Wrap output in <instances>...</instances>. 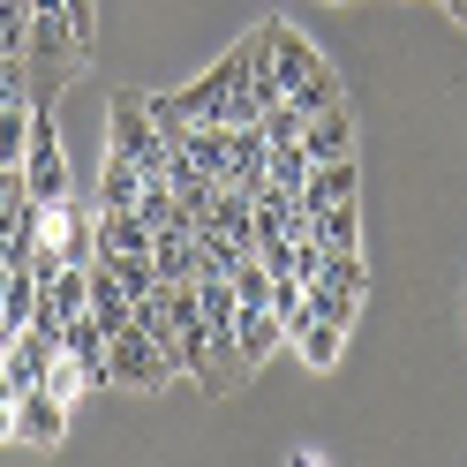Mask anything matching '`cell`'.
<instances>
[{"label":"cell","instance_id":"1","mask_svg":"<svg viewBox=\"0 0 467 467\" xmlns=\"http://www.w3.org/2000/svg\"><path fill=\"white\" fill-rule=\"evenodd\" d=\"M173 377V347L166 339H151V332H113L106 339V385H129V392H159Z\"/></svg>","mask_w":467,"mask_h":467},{"label":"cell","instance_id":"2","mask_svg":"<svg viewBox=\"0 0 467 467\" xmlns=\"http://www.w3.org/2000/svg\"><path fill=\"white\" fill-rule=\"evenodd\" d=\"M113 143H106V151H121V159H136L143 166V182H166V173H173V143L159 136V121H151V113H143V99H113Z\"/></svg>","mask_w":467,"mask_h":467},{"label":"cell","instance_id":"3","mask_svg":"<svg viewBox=\"0 0 467 467\" xmlns=\"http://www.w3.org/2000/svg\"><path fill=\"white\" fill-rule=\"evenodd\" d=\"M46 249L61 256V265H91L99 256V203H83L76 189L61 196V203H46Z\"/></svg>","mask_w":467,"mask_h":467},{"label":"cell","instance_id":"4","mask_svg":"<svg viewBox=\"0 0 467 467\" xmlns=\"http://www.w3.org/2000/svg\"><path fill=\"white\" fill-rule=\"evenodd\" d=\"M23 196H31V203H61L68 196V151H61V136H53V113L46 106L31 121V151H23Z\"/></svg>","mask_w":467,"mask_h":467},{"label":"cell","instance_id":"5","mask_svg":"<svg viewBox=\"0 0 467 467\" xmlns=\"http://www.w3.org/2000/svg\"><path fill=\"white\" fill-rule=\"evenodd\" d=\"M272 76H279V91L295 99L302 83H317V76H325V53H317V46L295 31V23H272Z\"/></svg>","mask_w":467,"mask_h":467},{"label":"cell","instance_id":"6","mask_svg":"<svg viewBox=\"0 0 467 467\" xmlns=\"http://www.w3.org/2000/svg\"><path fill=\"white\" fill-rule=\"evenodd\" d=\"M53 355H61V332H38V325H23V332H16V347H8V362H0L8 392H38Z\"/></svg>","mask_w":467,"mask_h":467},{"label":"cell","instance_id":"7","mask_svg":"<svg viewBox=\"0 0 467 467\" xmlns=\"http://www.w3.org/2000/svg\"><path fill=\"white\" fill-rule=\"evenodd\" d=\"M8 437H23V445H61V437H68V400H53L46 385L38 392H16V430Z\"/></svg>","mask_w":467,"mask_h":467},{"label":"cell","instance_id":"8","mask_svg":"<svg viewBox=\"0 0 467 467\" xmlns=\"http://www.w3.org/2000/svg\"><path fill=\"white\" fill-rule=\"evenodd\" d=\"M302 151L309 166H325V159H355V106H325V113H309V129H302Z\"/></svg>","mask_w":467,"mask_h":467},{"label":"cell","instance_id":"9","mask_svg":"<svg viewBox=\"0 0 467 467\" xmlns=\"http://www.w3.org/2000/svg\"><path fill=\"white\" fill-rule=\"evenodd\" d=\"M355 189H362L355 159H325V166H309V182H302V212H332V203H355Z\"/></svg>","mask_w":467,"mask_h":467},{"label":"cell","instance_id":"10","mask_svg":"<svg viewBox=\"0 0 467 467\" xmlns=\"http://www.w3.org/2000/svg\"><path fill=\"white\" fill-rule=\"evenodd\" d=\"M279 347H286V325H279V317H272V309H242V325H234V362L256 369V362H272Z\"/></svg>","mask_w":467,"mask_h":467},{"label":"cell","instance_id":"11","mask_svg":"<svg viewBox=\"0 0 467 467\" xmlns=\"http://www.w3.org/2000/svg\"><path fill=\"white\" fill-rule=\"evenodd\" d=\"M136 196H143V166L136 159H121V151H106V166H99V212H136Z\"/></svg>","mask_w":467,"mask_h":467},{"label":"cell","instance_id":"12","mask_svg":"<svg viewBox=\"0 0 467 467\" xmlns=\"http://www.w3.org/2000/svg\"><path fill=\"white\" fill-rule=\"evenodd\" d=\"M106 256H151V226L136 212H99V256L91 265H106Z\"/></svg>","mask_w":467,"mask_h":467},{"label":"cell","instance_id":"13","mask_svg":"<svg viewBox=\"0 0 467 467\" xmlns=\"http://www.w3.org/2000/svg\"><path fill=\"white\" fill-rule=\"evenodd\" d=\"M151 272L159 286H196V234H151Z\"/></svg>","mask_w":467,"mask_h":467},{"label":"cell","instance_id":"14","mask_svg":"<svg viewBox=\"0 0 467 467\" xmlns=\"http://www.w3.org/2000/svg\"><path fill=\"white\" fill-rule=\"evenodd\" d=\"M286 347H295L309 369H339V355H347V325H332V317H309V325L286 339Z\"/></svg>","mask_w":467,"mask_h":467},{"label":"cell","instance_id":"15","mask_svg":"<svg viewBox=\"0 0 467 467\" xmlns=\"http://www.w3.org/2000/svg\"><path fill=\"white\" fill-rule=\"evenodd\" d=\"M91 325H99L106 339L136 325V302H129V295H121V286H113V279H106L99 265H91Z\"/></svg>","mask_w":467,"mask_h":467},{"label":"cell","instance_id":"16","mask_svg":"<svg viewBox=\"0 0 467 467\" xmlns=\"http://www.w3.org/2000/svg\"><path fill=\"white\" fill-rule=\"evenodd\" d=\"M309 242H317V249H362V212H355V203L309 212Z\"/></svg>","mask_w":467,"mask_h":467},{"label":"cell","instance_id":"17","mask_svg":"<svg viewBox=\"0 0 467 467\" xmlns=\"http://www.w3.org/2000/svg\"><path fill=\"white\" fill-rule=\"evenodd\" d=\"M309 286H332V295L362 302L369 295V272H362V249H325V272H317Z\"/></svg>","mask_w":467,"mask_h":467},{"label":"cell","instance_id":"18","mask_svg":"<svg viewBox=\"0 0 467 467\" xmlns=\"http://www.w3.org/2000/svg\"><path fill=\"white\" fill-rule=\"evenodd\" d=\"M61 355H76L83 369H91V385H106V332L91 325V317H68L61 325Z\"/></svg>","mask_w":467,"mask_h":467},{"label":"cell","instance_id":"19","mask_svg":"<svg viewBox=\"0 0 467 467\" xmlns=\"http://www.w3.org/2000/svg\"><path fill=\"white\" fill-rule=\"evenodd\" d=\"M31 121H38L31 99H8V106H0V166H23V151H31Z\"/></svg>","mask_w":467,"mask_h":467},{"label":"cell","instance_id":"20","mask_svg":"<svg viewBox=\"0 0 467 467\" xmlns=\"http://www.w3.org/2000/svg\"><path fill=\"white\" fill-rule=\"evenodd\" d=\"M0 317H8L16 332L38 317V272H31V265H16V272H8V286H0Z\"/></svg>","mask_w":467,"mask_h":467},{"label":"cell","instance_id":"21","mask_svg":"<svg viewBox=\"0 0 467 467\" xmlns=\"http://www.w3.org/2000/svg\"><path fill=\"white\" fill-rule=\"evenodd\" d=\"M256 129H265V151H295V143H302V129H309V113L302 106H265V121H256Z\"/></svg>","mask_w":467,"mask_h":467},{"label":"cell","instance_id":"22","mask_svg":"<svg viewBox=\"0 0 467 467\" xmlns=\"http://www.w3.org/2000/svg\"><path fill=\"white\" fill-rule=\"evenodd\" d=\"M99 272H106L113 286H121L129 302H143V295H151V286H159V272H151V256H106Z\"/></svg>","mask_w":467,"mask_h":467},{"label":"cell","instance_id":"23","mask_svg":"<svg viewBox=\"0 0 467 467\" xmlns=\"http://www.w3.org/2000/svg\"><path fill=\"white\" fill-rule=\"evenodd\" d=\"M272 317L286 325V339H295L309 317H317V309H309V286H302V279H272Z\"/></svg>","mask_w":467,"mask_h":467},{"label":"cell","instance_id":"24","mask_svg":"<svg viewBox=\"0 0 467 467\" xmlns=\"http://www.w3.org/2000/svg\"><path fill=\"white\" fill-rule=\"evenodd\" d=\"M226 279H234V302H242V309H272V272L256 265V256H242Z\"/></svg>","mask_w":467,"mask_h":467},{"label":"cell","instance_id":"25","mask_svg":"<svg viewBox=\"0 0 467 467\" xmlns=\"http://www.w3.org/2000/svg\"><path fill=\"white\" fill-rule=\"evenodd\" d=\"M83 385H91V369H83L76 355H53V362H46V392H53V400H76Z\"/></svg>","mask_w":467,"mask_h":467},{"label":"cell","instance_id":"26","mask_svg":"<svg viewBox=\"0 0 467 467\" xmlns=\"http://www.w3.org/2000/svg\"><path fill=\"white\" fill-rule=\"evenodd\" d=\"M23 68H31V61H8V53H0V106L23 99Z\"/></svg>","mask_w":467,"mask_h":467},{"label":"cell","instance_id":"27","mask_svg":"<svg viewBox=\"0 0 467 467\" xmlns=\"http://www.w3.org/2000/svg\"><path fill=\"white\" fill-rule=\"evenodd\" d=\"M16 196H23V166H0V212H8Z\"/></svg>","mask_w":467,"mask_h":467},{"label":"cell","instance_id":"28","mask_svg":"<svg viewBox=\"0 0 467 467\" xmlns=\"http://www.w3.org/2000/svg\"><path fill=\"white\" fill-rule=\"evenodd\" d=\"M445 8H452V0H445Z\"/></svg>","mask_w":467,"mask_h":467}]
</instances>
